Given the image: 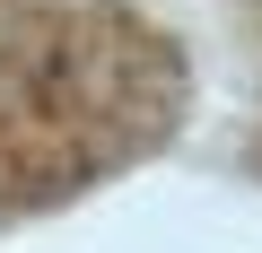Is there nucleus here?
Masks as SVG:
<instances>
[{
    "label": "nucleus",
    "instance_id": "obj_1",
    "mask_svg": "<svg viewBox=\"0 0 262 253\" xmlns=\"http://www.w3.org/2000/svg\"><path fill=\"white\" fill-rule=\"evenodd\" d=\"M158 9H184L175 27L192 35V53L210 44L227 96H236V140L245 157H262V0H158Z\"/></svg>",
    "mask_w": 262,
    "mask_h": 253
}]
</instances>
